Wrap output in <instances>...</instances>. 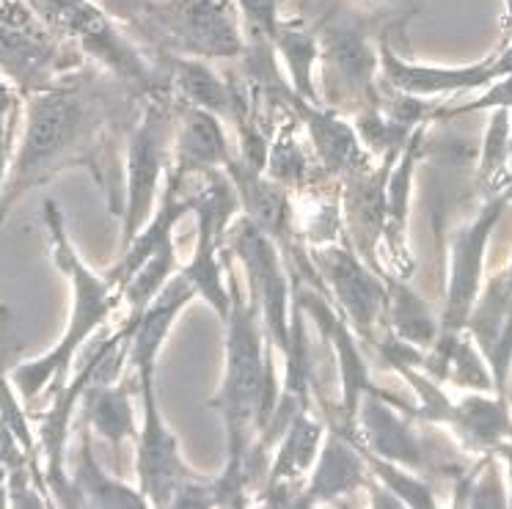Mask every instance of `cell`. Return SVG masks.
Listing matches in <instances>:
<instances>
[{
  "mask_svg": "<svg viewBox=\"0 0 512 509\" xmlns=\"http://www.w3.org/2000/svg\"><path fill=\"white\" fill-rule=\"evenodd\" d=\"M78 67V58H67L56 39L42 25L20 28L0 23V75L9 78L23 97L58 86Z\"/></svg>",
  "mask_w": 512,
  "mask_h": 509,
  "instance_id": "12",
  "label": "cell"
},
{
  "mask_svg": "<svg viewBox=\"0 0 512 509\" xmlns=\"http://www.w3.org/2000/svg\"><path fill=\"white\" fill-rule=\"evenodd\" d=\"M20 105H23V94L14 89L12 83H9V78L0 75V127H3V124L17 122Z\"/></svg>",
  "mask_w": 512,
  "mask_h": 509,
  "instance_id": "30",
  "label": "cell"
},
{
  "mask_svg": "<svg viewBox=\"0 0 512 509\" xmlns=\"http://www.w3.org/2000/svg\"><path fill=\"white\" fill-rule=\"evenodd\" d=\"M232 157L234 152L223 130L221 116L182 105V111L177 113V127H174L171 171L185 182L188 177L223 171L232 163Z\"/></svg>",
  "mask_w": 512,
  "mask_h": 509,
  "instance_id": "18",
  "label": "cell"
},
{
  "mask_svg": "<svg viewBox=\"0 0 512 509\" xmlns=\"http://www.w3.org/2000/svg\"><path fill=\"white\" fill-rule=\"evenodd\" d=\"M23 100V133L0 188V221L28 190L45 185L69 168L89 166L100 179L97 160L105 149L111 122V102L91 86H80L75 75Z\"/></svg>",
  "mask_w": 512,
  "mask_h": 509,
  "instance_id": "2",
  "label": "cell"
},
{
  "mask_svg": "<svg viewBox=\"0 0 512 509\" xmlns=\"http://www.w3.org/2000/svg\"><path fill=\"white\" fill-rule=\"evenodd\" d=\"M69 493L72 507H119V509H144V493L138 487L127 485L122 479L111 476L97 460L91 449V432L83 424L78 446V465L69 474Z\"/></svg>",
  "mask_w": 512,
  "mask_h": 509,
  "instance_id": "20",
  "label": "cell"
},
{
  "mask_svg": "<svg viewBox=\"0 0 512 509\" xmlns=\"http://www.w3.org/2000/svg\"><path fill=\"white\" fill-rule=\"evenodd\" d=\"M356 443L383 460L405 465V468H424V446L411 427V421L400 416L397 399L380 388H369L361 397L356 410Z\"/></svg>",
  "mask_w": 512,
  "mask_h": 509,
  "instance_id": "17",
  "label": "cell"
},
{
  "mask_svg": "<svg viewBox=\"0 0 512 509\" xmlns=\"http://www.w3.org/2000/svg\"><path fill=\"white\" fill-rule=\"evenodd\" d=\"M229 314L223 317V377L212 408H218L226 430V465L218 479V507H245L248 460L256 438L268 427L279 402L276 364L259 311L245 295L229 267Z\"/></svg>",
  "mask_w": 512,
  "mask_h": 509,
  "instance_id": "1",
  "label": "cell"
},
{
  "mask_svg": "<svg viewBox=\"0 0 512 509\" xmlns=\"http://www.w3.org/2000/svg\"><path fill=\"white\" fill-rule=\"evenodd\" d=\"M372 3H402V0H372Z\"/></svg>",
  "mask_w": 512,
  "mask_h": 509,
  "instance_id": "34",
  "label": "cell"
},
{
  "mask_svg": "<svg viewBox=\"0 0 512 509\" xmlns=\"http://www.w3.org/2000/svg\"><path fill=\"white\" fill-rule=\"evenodd\" d=\"M389 300H386V317H389L394 339H400L413 347H427L438 339V322L430 317V311L422 298L405 287L402 281H389Z\"/></svg>",
  "mask_w": 512,
  "mask_h": 509,
  "instance_id": "24",
  "label": "cell"
},
{
  "mask_svg": "<svg viewBox=\"0 0 512 509\" xmlns=\"http://www.w3.org/2000/svg\"><path fill=\"white\" fill-rule=\"evenodd\" d=\"M141 391V424H138V449H135V471L138 490L144 493L149 507H171L179 485L196 474L179 446V438L168 427L166 416L157 402V366H141L133 372Z\"/></svg>",
  "mask_w": 512,
  "mask_h": 509,
  "instance_id": "7",
  "label": "cell"
},
{
  "mask_svg": "<svg viewBox=\"0 0 512 509\" xmlns=\"http://www.w3.org/2000/svg\"><path fill=\"white\" fill-rule=\"evenodd\" d=\"M45 31L58 34L94 58L113 78L130 83L146 94L157 89L155 72L130 39L111 23L94 0H25Z\"/></svg>",
  "mask_w": 512,
  "mask_h": 509,
  "instance_id": "5",
  "label": "cell"
},
{
  "mask_svg": "<svg viewBox=\"0 0 512 509\" xmlns=\"http://www.w3.org/2000/svg\"><path fill=\"white\" fill-rule=\"evenodd\" d=\"M157 23L188 56L210 61L243 53V25L229 0H166Z\"/></svg>",
  "mask_w": 512,
  "mask_h": 509,
  "instance_id": "11",
  "label": "cell"
},
{
  "mask_svg": "<svg viewBox=\"0 0 512 509\" xmlns=\"http://www.w3.org/2000/svg\"><path fill=\"white\" fill-rule=\"evenodd\" d=\"M488 108H504V111H512V72L507 75H501V78L493 80V86L485 91V97H479V100L468 102V105H460L455 108V116L457 113H466V111H488Z\"/></svg>",
  "mask_w": 512,
  "mask_h": 509,
  "instance_id": "29",
  "label": "cell"
},
{
  "mask_svg": "<svg viewBox=\"0 0 512 509\" xmlns=\"http://www.w3.org/2000/svg\"><path fill=\"white\" fill-rule=\"evenodd\" d=\"M361 452L367 457L369 474H375V479L400 501L402 507H433V490L424 485L419 476H413L411 468L383 460V457L367 452V449H361Z\"/></svg>",
  "mask_w": 512,
  "mask_h": 509,
  "instance_id": "26",
  "label": "cell"
},
{
  "mask_svg": "<svg viewBox=\"0 0 512 509\" xmlns=\"http://www.w3.org/2000/svg\"><path fill=\"white\" fill-rule=\"evenodd\" d=\"M130 127L127 146H124V201L119 204L122 212V234H119V254L133 243L135 234L141 232L146 221L152 218L174 155V127L177 116L171 113L163 97L152 94Z\"/></svg>",
  "mask_w": 512,
  "mask_h": 509,
  "instance_id": "4",
  "label": "cell"
},
{
  "mask_svg": "<svg viewBox=\"0 0 512 509\" xmlns=\"http://www.w3.org/2000/svg\"><path fill=\"white\" fill-rule=\"evenodd\" d=\"M273 50L284 61L292 94L301 97V100L320 102V89H317L320 39H317V31L295 28V25H279V31L273 36Z\"/></svg>",
  "mask_w": 512,
  "mask_h": 509,
  "instance_id": "23",
  "label": "cell"
},
{
  "mask_svg": "<svg viewBox=\"0 0 512 509\" xmlns=\"http://www.w3.org/2000/svg\"><path fill=\"white\" fill-rule=\"evenodd\" d=\"M306 254L320 287L334 295L347 325L358 336L375 342V328L386 317V300H389V287L378 278V270H369L367 259L347 240L314 245L306 248Z\"/></svg>",
  "mask_w": 512,
  "mask_h": 509,
  "instance_id": "8",
  "label": "cell"
},
{
  "mask_svg": "<svg viewBox=\"0 0 512 509\" xmlns=\"http://www.w3.org/2000/svg\"><path fill=\"white\" fill-rule=\"evenodd\" d=\"M223 171L237 190L240 215L254 223L259 232L268 234L281 248V254H287L290 259H301L303 251L295 240L298 234H295V221H292L290 190L281 188L279 182H273L262 171H256L237 157H232V163Z\"/></svg>",
  "mask_w": 512,
  "mask_h": 509,
  "instance_id": "15",
  "label": "cell"
},
{
  "mask_svg": "<svg viewBox=\"0 0 512 509\" xmlns=\"http://www.w3.org/2000/svg\"><path fill=\"white\" fill-rule=\"evenodd\" d=\"M369 487V465L356 438L325 424V438L312 471L298 490L292 507H323Z\"/></svg>",
  "mask_w": 512,
  "mask_h": 509,
  "instance_id": "14",
  "label": "cell"
},
{
  "mask_svg": "<svg viewBox=\"0 0 512 509\" xmlns=\"http://www.w3.org/2000/svg\"><path fill=\"white\" fill-rule=\"evenodd\" d=\"M237 14L245 36L259 50H273V36L281 25L279 0H237Z\"/></svg>",
  "mask_w": 512,
  "mask_h": 509,
  "instance_id": "28",
  "label": "cell"
},
{
  "mask_svg": "<svg viewBox=\"0 0 512 509\" xmlns=\"http://www.w3.org/2000/svg\"><path fill=\"white\" fill-rule=\"evenodd\" d=\"M378 69L380 78L386 80L397 94L416 97V100L482 89L501 78L496 56L485 58L479 64H468V67H430V64H416V61L397 56L389 42H380Z\"/></svg>",
  "mask_w": 512,
  "mask_h": 509,
  "instance_id": "13",
  "label": "cell"
},
{
  "mask_svg": "<svg viewBox=\"0 0 512 509\" xmlns=\"http://www.w3.org/2000/svg\"><path fill=\"white\" fill-rule=\"evenodd\" d=\"M306 155H303V146L295 135V124H284L279 127V135L268 144V160H265V177L273 182H279L281 188L287 190H301L306 182Z\"/></svg>",
  "mask_w": 512,
  "mask_h": 509,
  "instance_id": "25",
  "label": "cell"
},
{
  "mask_svg": "<svg viewBox=\"0 0 512 509\" xmlns=\"http://www.w3.org/2000/svg\"><path fill=\"white\" fill-rule=\"evenodd\" d=\"M510 177H512V124H510Z\"/></svg>",
  "mask_w": 512,
  "mask_h": 509,
  "instance_id": "33",
  "label": "cell"
},
{
  "mask_svg": "<svg viewBox=\"0 0 512 509\" xmlns=\"http://www.w3.org/2000/svg\"><path fill=\"white\" fill-rule=\"evenodd\" d=\"M83 424L91 435H100L119 452L124 443L138 435L133 399L127 380H108V383H89L83 388Z\"/></svg>",
  "mask_w": 512,
  "mask_h": 509,
  "instance_id": "22",
  "label": "cell"
},
{
  "mask_svg": "<svg viewBox=\"0 0 512 509\" xmlns=\"http://www.w3.org/2000/svg\"><path fill=\"white\" fill-rule=\"evenodd\" d=\"M320 39V67L317 75L323 80L320 102L328 97L334 108L342 105H361L375 89V72H378V50L372 47L364 28L345 20H328L317 31Z\"/></svg>",
  "mask_w": 512,
  "mask_h": 509,
  "instance_id": "10",
  "label": "cell"
},
{
  "mask_svg": "<svg viewBox=\"0 0 512 509\" xmlns=\"http://www.w3.org/2000/svg\"><path fill=\"white\" fill-rule=\"evenodd\" d=\"M325 438V424L312 413V408L295 413L279 438L273 441V463H270L268 482L262 496L268 507H292L301 490L303 476H309L314 460L320 454Z\"/></svg>",
  "mask_w": 512,
  "mask_h": 509,
  "instance_id": "16",
  "label": "cell"
},
{
  "mask_svg": "<svg viewBox=\"0 0 512 509\" xmlns=\"http://www.w3.org/2000/svg\"><path fill=\"white\" fill-rule=\"evenodd\" d=\"M171 72V89L177 91L179 100L190 108L210 111L221 119H240L245 116L240 105V94L232 83L210 67L207 58L196 56H177L168 61Z\"/></svg>",
  "mask_w": 512,
  "mask_h": 509,
  "instance_id": "21",
  "label": "cell"
},
{
  "mask_svg": "<svg viewBox=\"0 0 512 509\" xmlns=\"http://www.w3.org/2000/svg\"><path fill=\"white\" fill-rule=\"evenodd\" d=\"M504 174H510V111L496 108L493 111V122L488 127V135H485L479 177H482V182L493 185Z\"/></svg>",
  "mask_w": 512,
  "mask_h": 509,
  "instance_id": "27",
  "label": "cell"
},
{
  "mask_svg": "<svg viewBox=\"0 0 512 509\" xmlns=\"http://www.w3.org/2000/svg\"><path fill=\"white\" fill-rule=\"evenodd\" d=\"M504 210V196L490 201L466 229H460L452 243V267H449V287H446L444 320L438 322V339H435V358L438 372L444 375L449 355L455 347L457 336L466 328V322L474 314V300L482 278V262H485V245Z\"/></svg>",
  "mask_w": 512,
  "mask_h": 509,
  "instance_id": "9",
  "label": "cell"
},
{
  "mask_svg": "<svg viewBox=\"0 0 512 509\" xmlns=\"http://www.w3.org/2000/svg\"><path fill=\"white\" fill-rule=\"evenodd\" d=\"M14 124H3L0 127V188H3V179L9 174V163H12V138H14Z\"/></svg>",
  "mask_w": 512,
  "mask_h": 509,
  "instance_id": "31",
  "label": "cell"
},
{
  "mask_svg": "<svg viewBox=\"0 0 512 509\" xmlns=\"http://www.w3.org/2000/svg\"><path fill=\"white\" fill-rule=\"evenodd\" d=\"M290 105L295 111V119L306 127L314 155L323 163V171L328 177H345L358 166H364L367 160H372L367 146L358 138L356 127L345 122L342 116H336L334 111H328L323 102L301 100L290 91Z\"/></svg>",
  "mask_w": 512,
  "mask_h": 509,
  "instance_id": "19",
  "label": "cell"
},
{
  "mask_svg": "<svg viewBox=\"0 0 512 509\" xmlns=\"http://www.w3.org/2000/svg\"><path fill=\"white\" fill-rule=\"evenodd\" d=\"M504 6H507V25L512 28V0H504Z\"/></svg>",
  "mask_w": 512,
  "mask_h": 509,
  "instance_id": "32",
  "label": "cell"
},
{
  "mask_svg": "<svg viewBox=\"0 0 512 509\" xmlns=\"http://www.w3.org/2000/svg\"><path fill=\"white\" fill-rule=\"evenodd\" d=\"M45 223L50 232L53 259H56L58 270L67 276L69 289H72V306H69V322L64 336L45 355L17 364L9 375L14 391L20 394L25 405L42 397L53 383L61 388V380L69 375V366L78 358L80 347L111 320L124 300L122 284L111 273H94L80 259L78 248L69 240L64 212L53 199L45 201Z\"/></svg>",
  "mask_w": 512,
  "mask_h": 509,
  "instance_id": "3",
  "label": "cell"
},
{
  "mask_svg": "<svg viewBox=\"0 0 512 509\" xmlns=\"http://www.w3.org/2000/svg\"><path fill=\"white\" fill-rule=\"evenodd\" d=\"M196 215V245L190 262L179 273L188 281L196 298L210 306L218 320L229 314V248L226 229L240 215V201L226 171L204 174V188L193 196Z\"/></svg>",
  "mask_w": 512,
  "mask_h": 509,
  "instance_id": "6",
  "label": "cell"
}]
</instances>
